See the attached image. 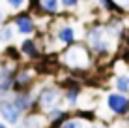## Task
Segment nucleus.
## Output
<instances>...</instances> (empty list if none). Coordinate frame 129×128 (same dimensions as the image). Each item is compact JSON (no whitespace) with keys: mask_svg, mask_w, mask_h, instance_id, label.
<instances>
[{"mask_svg":"<svg viewBox=\"0 0 129 128\" xmlns=\"http://www.w3.org/2000/svg\"><path fill=\"white\" fill-rule=\"evenodd\" d=\"M123 26L122 15H109L103 23H92L84 30V42L94 53L95 59H109L116 51L118 42L123 40Z\"/></svg>","mask_w":129,"mask_h":128,"instance_id":"nucleus-1","label":"nucleus"},{"mask_svg":"<svg viewBox=\"0 0 129 128\" xmlns=\"http://www.w3.org/2000/svg\"><path fill=\"white\" fill-rule=\"evenodd\" d=\"M58 62H60V66L71 70V72L86 74L92 70V66L95 62V57L90 51V47L86 45V42H77L69 47H64L58 53Z\"/></svg>","mask_w":129,"mask_h":128,"instance_id":"nucleus-2","label":"nucleus"},{"mask_svg":"<svg viewBox=\"0 0 129 128\" xmlns=\"http://www.w3.org/2000/svg\"><path fill=\"white\" fill-rule=\"evenodd\" d=\"M64 90L60 85H43L38 90V100H36V111L49 113L54 107H62L64 104Z\"/></svg>","mask_w":129,"mask_h":128,"instance_id":"nucleus-3","label":"nucleus"},{"mask_svg":"<svg viewBox=\"0 0 129 128\" xmlns=\"http://www.w3.org/2000/svg\"><path fill=\"white\" fill-rule=\"evenodd\" d=\"M103 104L110 115H114L116 119H125L129 115V94H123L118 90L107 92Z\"/></svg>","mask_w":129,"mask_h":128,"instance_id":"nucleus-4","label":"nucleus"},{"mask_svg":"<svg viewBox=\"0 0 129 128\" xmlns=\"http://www.w3.org/2000/svg\"><path fill=\"white\" fill-rule=\"evenodd\" d=\"M36 81H38V70L32 64H24V66L19 64V70H17V76H15V83H13V92L32 90Z\"/></svg>","mask_w":129,"mask_h":128,"instance_id":"nucleus-5","label":"nucleus"},{"mask_svg":"<svg viewBox=\"0 0 129 128\" xmlns=\"http://www.w3.org/2000/svg\"><path fill=\"white\" fill-rule=\"evenodd\" d=\"M11 23L15 26L17 34H21V36H36V32H38V23H36V17L32 13L28 11H17L11 15Z\"/></svg>","mask_w":129,"mask_h":128,"instance_id":"nucleus-6","label":"nucleus"},{"mask_svg":"<svg viewBox=\"0 0 129 128\" xmlns=\"http://www.w3.org/2000/svg\"><path fill=\"white\" fill-rule=\"evenodd\" d=\"M17 70H19V62L4 59L2 68H0V92H2V96H10L13 92V83H15Z\"/></svg>","mask_w":129,"mask_h":128,"instance_id":"nucleus-7","label":"nucleus"},{"mask_svg":"<svg viewBox=\"0 0 129 128\" xmlns=\"http://www.w3.org/2000/svg\"><path fill=\"white\" fill-rule=\"evenodd\" d=\"M0 113H2V121L8 122L10 126H17L26 113L13 102L11 96H2V104H0Z\"/></svg>","mask_w":129,"mask_h":128,"instance_id":"nucleus-8","label":"nucleus"},{"mask_svg":"<svg viewBox=\"0 0 129 128\" xmlns=\"http://www.w3.org/2000/svg\"><path fill=\"white\" fill-rule=\"evenodd\" d=\"M60 0H30V10L41 17H58L60 15Z\"/></svg>","mask_w":129,"mask_h":128,"instance_id":"nucleus-9","label":"nucleus"},{"mask_svg":"<svg viewBox=\"0 0 129 128\" xmlns=\"http://www.w3.org/2000/svg\"><path fill=\"white\" fill-rule=\"evenodd\" d=\"M52 34L56 36V40H58V43L62 47H69V45H73V43H77V30L69 23H64V21H62V23L52 30Z\"/></svg>","mask_w":129,"mask_h":128,"instance_id":"nucleus-10","label":"nucleus"},{"mask_svg":"<svg viewBox=\"0 0 129 128\" xmlns=\"http://www.w3.org/2000/svg\"><path fill=\"white\" fill-rule=\"evenodd\" d=\"M11 98L13 102L19 105L24 113L36 111V100H38V92L34 90H19V92H11Z\"/></svg>","mask_w":129,"mask_h":128,"instance_id":"nucleus-11","label":"nucleus"},{"mask_svg":"<svg viewBox=\"0 0 129 128\" xmlns=\"http://www.w3.org/2000/svg\"><path fill=\"white\" fill-rule=\"evenodd\" d=\"M45 113L41 111H30L23 117V121L17 124V128H49L47 117H43Z\"/></svg>","mask_w":129,"mask_h":128,"instance_id":"nucleus-12","label":"nucleus"},{"mask_svg":"<svg viewBox=\"0 0 129 128\" xmlns=\"http://www.w3.org/2000/svg\"><path fill=\"white\" fill-rule=\"evenodd\" d=\"M21 53H23V57H26L28 60H38L39 57H41V47H39V40L38 38H24L23 42H21Z\"/></svg>","mask_w":129,"mask_h":128,"instance_id":"nucleus-13","label":"nucleus"},{"mask_svg":"<svg viewBox=\"0 0 129 128\" xmlns=\"http://www.w3.org/2000/svg\"><path fill=\"white\" fill-rule=\"evenodd\" d=\"M81 94H82V87L79 85L77 81L68 83L66 89H64V100H66V104H68V107H71V109L79 107V104H81Z\"/></svg>","mask_w":129,"mask_h":128,"instance_id":"nucleus-14","label":"nucleus"},{"mask_svg":"<svg viewBox=\"0 0 129 128\" xmlns=\"http://www.w3.org/2000/svg\"><path fill=\"white\" fill-rule=\"evenodd\" d=\"M45 117L49 121V128H60L71 117V111L69 109H64V107H54L49 113H45Z\"/></svg>","mask_w":129,"mask_h":128,"instance_id":"nucleus-15","label":"nucleus"},{"mask_svg":"<svg viewBox=\"0 0 129 128\" xmlns=\"http://www.w3.org/2000/svg\"><path fill=\"white\" fill-rule=\"evenodd\" d=\"M112 87H114V90H118V92L129 94V74H125V72L116 74V76H114V81H112Z\"/></svg>","mask_w":129,"mask_h":128,"instance_id":"nucleus-16","label":"nucleus"},{"mask_svg":"<svg viewBox=\"0 0 129 128\" xmlns=\"http://www.w3.org/2000/svg\"><path fill=\"white\" fill-rule=\"evenodd\" d=\"M15 32H17V30H15V26H13L11 19H6L4 25H2V43H4V45H11Z\"/></svg>","mask_w":129,"mask_h":128,"instance_id":"nucleus-17","label":"nucleus"},{"mask_svg":"<svg viewBox=\"0 0 129 128\" xmlns=\"http://www.w3.org/2000/svg\"><path fill=\"white\" fill-rule=\"evenodd\" d=\"M97 4H99V8L103 11H107L109 15H123L122 10L116 6V2L114 0H97Z\"/></svg>","mask_w":129,"mask_h":128,"instance_id":"nucleus-18","label":"nucleus"},{"mask_svg":"<svg viewBox=\"0 0 129 128\" xmlns=\"http://www.w3.org/2000/svg\"><path fill=\"white\" fill-rule=\"evenodd\" d=\"M60 128H86L84 126V117H69Z\"/></svg>","mask_w":129,"mask_h":128,"instance_id":"nucleus-19","label":"nucleus"},{"mask_svg":"<svg viewBox=\"0 0 129 128\" xmlns=\"http://www.w3.org/2000/svg\"><path fill=\"white\" fill-rule=\"evenodd\" d=\"M6 4L11 8V10L21 11V10H23V8L26 6V0H6Z\"/></svg>","mask_w":129,"mask_h":128,"instance_id":"nucleus-20","label":"nucleus"},{"mask_svg":"<svg viewBox=\"0 0 129 128\" xmlns=\"http://www.w3.org/2000/svg\"><path fill=\"white\" fill-rule=\"evenodd\" d=\"M60 2H62V8H64V10H77L82 0H60Z\"/></svg>","mask_w":129,"mask_h":128,"instance_id":"nucleus-21","label":"nucleus"},{"mask_svg":"<svg viewBox=\"0 0 129 128\" xmlns=\"http://www.w3.org/2000/svg\"><path fill=\"white\" fill-rule=\"evenodd\" d=\"M114 2L122 10V13H129V0H114Z\"/></svg>","mask_w":129,"mask_h":128,"instance_id":"nucleus-22","label":"nucleus"},{"mask_svg":"<svg viewBox=\"0 0 129 128\" xmlns=\"http://www.w3.org/2000/svg\"><path fill=\"white\" fill-rule=\"evenodd\" d=\"M86 128H107V126L103 124V122H90Z\"/></svg>","mask_w":129,"mask_h":128,"instance_id":"nucleus-23","label":"nucleus"},{"mask_svg":"<svg viewBox=\"0 0 129 128\" xmlns=\"http://www.w3.org/2000/svg\"><path fill=\"white\" fill-rule=\"evenodd\" d=\"M10 124H8V122H0V128H8Z\"/></svg>","mask_w":129,"mask_h":128,"instance_id":"nucleus-24","label":"nucleus"},{"mask_svg":"<svg viewBox=\"0 0 129 128\" xmlns=\"http://www.w3.org/2000/svg\"><path fill=\"white\" fill-rule=\"evenodd\" d=\"M84 2H97V0H84Z\"/></svg>","mask_w":129,"mask_h":128,"instance_id":"nucleus-25","label":"nucleus"}]
</instances>
